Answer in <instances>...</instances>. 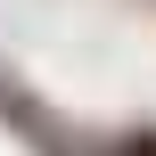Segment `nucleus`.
<instances>
[{"label": "nucleus", "mask_w": 156, "mask_h": 156, "mask_svg": "<svg viewBox=\"0 0 156 156\" xmlns=\"http://www.w3.org/2000/svg\"><path fill=\"white\" fill-rule=\"evenodd\" d=\"M132 156H156V140H140V148H132Z\"/></svg>", "instance_id": "obj_1"}]
</instances>
